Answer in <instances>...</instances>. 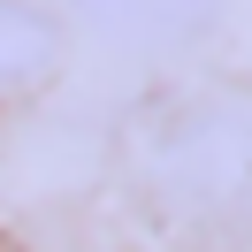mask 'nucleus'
Segmentation results:
<instances>
[{"mask_svg": "<svg viewBox=\"0 0 252 252\" xmlns=\"http://www.w3.org/2000/svg\"><path fill=\"white\" fill-rule=\"evenodd\" d=\"M69 16L84 23L92 38H107V46H191V38H206L221 23V8L229 0H62Z\"/></svg>", "mask_w": 252, "mask_h": 252, "instance_id": "f257e3e1", "label": "nucleus"}, {"mask_svg": "<svg viewBox=\"0 0 252 252\" xmlns=\"http://www.w3.org/2000/svg\"><path fill=\"white\" fill-rule=\"evenodd\" d=\"M38 62H46V23L0 0V84H8V77H31Z\"/></svg>", "mask_w": 252, "mask_h": 252, "instance_id": "f03ea898", "label": "nucleus"}]
</instances>
